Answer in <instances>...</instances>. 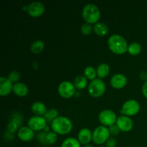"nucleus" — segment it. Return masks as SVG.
Listing matches in <instances>:
<instances>
[{
  "instance_id": "f257e3e1",
  "label": "nucleus",
  "mask_w": 147,
  "mask_h": 147,
  "mask_svg": "<svg viewBox=\"0 0 147 147\" xmlns=\"http://www.w3.org/2000/svg\"><path fill=\"white\" fill-rule=\"evenodd\" d=\"M108 45L112 53L116 55H123L128 52V43L126 40L119 34H113L108 40Z\"/></svg>"
},
{
  "instance_id": "f03ea898",
  "label": "nucleus",
  "mask_w": 147,
  "mask_h": 147,
  "mask_svg": "<svg viewBox=\"0 0 147 147\" xmlns=\"http://www.w3.org/2000/svg\"><path fill=\"white\" fill-rule=\"evenodd\" d=\"M51 128L57 134L66 135L72 131L73 123L67 118L58 116L52 122Z\"/></svg>"
},
{
  "instance_id": "7ed1b4c3",
  "label": "nucleus",
  "mask_w": 147,
  "mask_h": 147,
  "mask_svg": "<svg viewBox=\"0 0 147 147\" xmlns=\"http://www.w3.org/2000/svg\"><path fill=\"white\" fill-rule=\"evenodd\" d=\"M82 15L85 21L88 24H96L100 17L98 7L93 4H88L83 8Z\"/></svg>"
},
{
  "instance_id": "20e7f679",
  "label": "nucleus",
  "mask_w": 147,
  "mask_h": 147,
  "mask_svg": "<svg viewBox=\"0 0 147 147\" xmlns=\"http://www.w3.org/2000/svg\"><path fill=\"white\" fill-rule=\"evenodd\" d=\"M106 91V84L100 79L92 80L88 86V93L93 98H99L103 96Z\"/></svg>"
},
{
  "instance_id": "39448f33",
  "label": "nucleus",
  "mask_w": 147,
  "mask_h": 147,
  "mask_svg": "<svg viewBox=\"0 0 147 147\" xmlns=\"http://www.w3.org/2000/svg\"><path fill=\"white\" fill-rule=\"evenodd\" d=\"M110 136L109 129L106 126H100L96 128L93 132V142L97 145L106 143Z\"/></svg>"
},
{
  "instance_id": "423d86ee",
  "label": "nucleus",
  "mask_w": 147,
  "mask_h": 147,
  "mask_svg": "<svg viewBox=\"0 0 147 147\" xmlns=\"http://www.w3.org/2000/svg\"><path fill=\"white\" fill-rule=\"evenodd\" d=\"M140 111V105L135 100H129L123 103L121 113L126 116H133Z\"/></svg>"
},
{
  "instance_id": "0eeeda50",
  "label": "nucleus",
  "mask_w": 147,
  "mask_h": 147,
  "mask_svg": "<svg viewBox=\"0 0 147 147\" xmlns=\"http://www.w3.org/2000/svg\"><path fill=\"white\" fill-rule=\"evenodd\" d=\"M98 119L103 126H109V127L114 125V123H116V121H117L116 114L115 112L109 109L102 111L99 113Z\"/></svg>"
},
{
  "instance_id": "6e6552de",
  "label": "nucleus",
  "mask_w": 147,
  "mask_h": 147,
  "mask_svg": "<svg viewBox=\"0 0 147 147\" xmlns=\"http://www.w3.org/2000/svg\"><path fill=\"white\" fill-rule=\"evenodd\" d=\"M58 93L63 98H70L76 93V87L70 82L63 81L59 85Z\"/></svg>"
},
{
  "instance_id": "1a4fd4ad",
  "label": "nucleus",
  "mask_w": 147,
  "mask_h": 147,
  "mask_svg": "<svg viewBox=\"0 0 147 147\" xmlns=\"http://www.w3.org/2000/svg\"><path fill=\"white\" fill-rule=\"evenodd\" d=\"M37 140L43 145H53L57 141V135L53 131L48 133L40 132L37 135Z\"/></svg>"
},
{
  "instance_id": "9d476101",
  "label": "nucleus",
  "mask_w": 147,
  "mask_h": 147,
  "mask_svg": "<svg viewBox=\"0 0 147 147\" xmlns=\"http://www.w3.org/2000/svg\"><path fill=\"white\" fill-rule=\"evenodd\" d=\"M27 11L32 17H39L44 13L45 6L42 3L34 1L27 6Z\"/></svg>"
},
{
  "instance_id": "9b49d317",
  "label": "nucleus",
  "mask_w": 147,
  "mask_h": 147,
  "mask_svg": "<svg viewBox=\"0 0 147 147\" xmlns=\"http://www.w3.org/2000/svg\"><path fill=\"white\" fill-rule=\"evenodd\" d=\"M46 120L44 117L35 116L32 117L28 121V126L34 131H41L45 129Z\"/></svg>"
},
{
  "instance_id": "f8f14e48",
  "label": "nucleus",
  "mask_w": 147,
  "mask_h": 147,
  "mask_svg": "<svg viewBox=\"0 0 147 147\" xmlns=\"http://www.w3.org/2000/svg\"><path fill=\"white\" fill-rule=\"evenodd\" d=\"M116 125L121 131L128 132L133 129L134 123L129 116H121L117 118Z\"/></svg>"
},
{
  "instance_id": "ddd939ff",
  "label": "nucleus",
  "mask_w": 147,
  "mask_h": 147,
  "mask_svg": "<svg viewBox=\"0 0 147 147\" xmlns=\"http://www.w3.org/2000/svg\"><path fill=\"white\" fill-rule=\"evenodd\" d=\"M111 86L115 89H121L127 83V78L123 74H116L111 78Z\"/></svg>"
},
{
  "instance_id": "4468645a",
  "label": "nucleus",
  "mask_w": 147,
  "mask_h": 147,
  "mask_svg": "<svg viewBox=\"0 0 147 147\" xmlns=\"http://www.w3.org/2000/svg\"><path fill=\"white\" fill-rule=\"evenodd\" d=\"M17 136L22 142H30L34 138V132L29 126H22L19 129Z\"/></svg>"
},
{
  "instance_id": "2eb2a0df",
  "label": "nucleus",
  "mask_w": 147,
  "mask_h": 147,
  "mask_svg": "<svg viewBox=\"0 0 147 147\" xmlns=\"http://www.w3.org/2000/svg\"><path fill=\"white\" fill-rule=\"evenodd\" d=\"M13 90L12 83L6 78H0V95L1 96H7Z\"/></svg>"
},
{
  "instance_id": "dca6fc26",
  "label": "nucleus",
  "mask_w": 147,
  "mask_h": 147,
  "mask_svg": "<svg viewBox=\"0 0 147 147\" xmlns=\"http://www.w3.org/2000/svg\"><path fill=\"white\" fill-rule=\"evenodd\" d=\"M78 140L80 144L88 145L93 140V134L88 129H83L79 131L78 135Z\"/></svg>"
},
{
  "instance_id": "f3484780",
  "label": "nucleus",
  "mask_w": 147,
  "mask_h": 147,
  "mask_svg": "<svg viewBox=\"0 0 147 147\" xmlns=\"http://www.w3.org/2000/svg\"><path fill=\"white\" fill-rule=\"evenodd\" d=\"M13 91L20 97H24L28 94V88L22 83H17L13 86Z\"/></svg>"
},
{
  "instance_id": "a211bd4d",
  "label": "nucleus",
  "mask_w": 147,
  "mask_h": 147,
  "mask_svg": "<svg viewBox=\"0 0 147 147\" xmlns=\"http://www.w3.org/2000/svg\"><path fill=\"white\" fill-rule=\"evenodd\" d=\"M32 111L37 116H41L42 115L45 114L46 112H47V109H46V106L44 103L37 101L34 102L32 105Z\"/></svg>"
},
{
  "instance_id": "6ab92c4d",
  "label": "nucleus",
  "mask_w": 147,
  "mask_h": 147,
  "mask_svg": "<svg viewBox=\"0 0 147 147\" xmlns=\"http://www.w3.org/2000/svg\"><path fill=\"white\" fill-rule=\"evenodd\" d=\"M93 30L98 36L104 37L109 33V27L103 22H97L93 27Z\"/></svg>"
},
{
  "instance_id": "aec40b11",
  "label": "nucleus",
  "mask_w": 147,
  "mask_h": 147,
  "mask_svg": "<svg viewBox=\"0 0 147 147\" xmlns=\"http://www.w3.org/2000/svg\"><path fill=\"white\" fill-rule=\"evenodd\" d=\"M96 71H97V76L100 78H104L109 76L110 73V67L106 63H101L98 66Z\"/></svg>"
},
{
  "instance_id": "412c9836",
  "label": "nucleus",
  "mask_w": 147,
  "mask_h": 147,
  "mask_svg": "<svg viewBox=\"0 0 147 147\" xmlns=\"http://www.w3.org/2000/svg\"><path fill=\"white\" fill-rule=\"evenodd\" d=\"M75 87L79 90L84 89L87 86L88 81L87 78L84 76H78L75 78L74 82H73Z\"/></svg>"
},
{
  "instance_id": "4be33fe9",
  "label": "nucleus",
  "mask_w": 147,
  "mask_h": 147,
  "mask_svg": "<svg viewBox=\"0 0 147 147\" xmlns=\"http://www.w3.org/2000/svg\"><path fill=\"white\" fill-rule=\"evenodd\" d=\"M45 47V43L42 40H37L34 42L31 45V51L34 54H40L43 51Z\"/></svg>"
},
{
  "instance_id": "5701e85b",
  "label": "nucleus",
  "mask_w": 147,
  "mask_h": 147,
  "mask_svg": "<svg viewBox=\"0 0 147 147\" xmlns=\"http://www.w3.org/2000/svg\"><path fill=\"white\" fill-rule=\"evenodd\" d=\"M142 52V45L138 42L131 43L128 47V53L131 55H138Z\"/></svg>"
},
{
  "instance_id": "b1692460",
  "label": "nucleus",
  "mask_w": 147,
  "mask_h": 147,
  "mask_svg": "<svg viewBox=\"0 0 147 147\" xmlns=\"http://www.w3.org/2000/svg\"><path fill=\"white\" fill-rule=\"evenodd\" d=\"M57 115H58V111L56 109H50V110L47 111L46 113L44 115V118L46 121L48 123H52L55 119L58 117Z\"/></svg>"
},
{
  "instance_id": "393cba45",
  "label": "nucleus",
  "mask_w": 147,
  "mask_h": 147,
  "mask_svg": "<svg viewBox=\"0 0 147 147\" xmlns=\"http://www.w3.org/2000/svg\"><path fill=\"white\" fill-rule=\"evenodd\" d=\"M61 147H80V143L75 138H67L62 143Z\"/></svg>"
},
{
  "instance_id": "a878e982",
  "label": "nucleus",
  "mask_w": 147,
  "mask_h": 147,
  "mask_svg": "<svg viewBox=\"0 0 147 147\" xmlns=\"http://www.w3.org/2000/svg\"><path fill=\"white\" fill-rule=\"evenodd\" d=\"M96 76H97V71L93 67L88 66V67H86V69L84 70V76L87 79L93 80L96 79Z\"/></svg>"
},
{
  "instance_id": "bb28decb",
  "label": "nucleus",
  "mask_w": 147,
  "mask_h": 147,
  "mask_svg": "<svg viewBox=\"0 0 147 147\" xmlns=\"http://www.w3.org/2000/svg\"><path fill=\"white\" fill-rule=\"evenodd\" d=\"M93 28L92 27V25L90 24H88V23H85L82 25L81 29V32L83 33L84 35H89V34H91L92 31H93Z\"/></svg>"
},
{
  "instance_id": "cd10ccee",
  "label": "nucleus",
  "mask_w": 147,
  "mask_h": 147,
  "mask_svg": "<svg viewBox=\"0 0 147 147\" xmlns=\"http://www.w3.org/2000/svg\"><path fill=\"white\" fill-rule=\"evenodd\" d=\"M7 78L11 82V83H16L20 80V74L19 72L17 71H12L9 74L8 78Z\"/></svg>"
},
{
  "instance_id": "c85d7f7f",
  "label": "nucleus",
  "mask_w": 147,
  "mask_h": 147,
  "mask_svg": "<svg viewBox=\"0 0 147 147\" xmlns=\"http://www.w3.org/2000/svg\"><path fill=\"white\" fill-rule=\"evenodd\" d=\"M120 129L118 127L117 125H113V126H110L109 127V132H110V134L113 135V136H116L118 135L120 132Z\"/></svg>"
},
{
  "instance_id": "c756f323",
  "label": "nucleus",
  "mask_w": 147,
  "mask_h": 147,
  "mask_svg": "<svg viewBox=\"0 0 147 147\" xmlns=\"http://www.w3.org/2000/svg\"><path fill=\"white\" fill-rule=\"evenodd\" d=\"M117 144V141L114 138H109L106 142V147H116Z\"/></svg>"
},
{
  "instance_id": "7c9ffc66",
  "label": "nucleus",
  "mask_w": 147,
  "mask_h": 147,
  "mask_svg": "<svg viewBox=\"0 0 147 147\" xmlns=\"http://www.w3.org/2000/svg\"><path fill=\"white\" fill-rule=\"evenodd\" d=\"M18 126V124H17V123H16V122L12 121V122H11V123H10L9 124L8 129L11 132H13V133H14V132L16 130H17V127H18V126Z\"/></svg>"
},
{
  "instance_id": "2f4dec72",
  "label": "nucleus",
  "mask_w": 147,
  "mask_h": 147,
  "mask_svg": "<svg viewBox=\"0 0 147 147\" xmlns=\"http://www.w3.org/2000/svg\"><path fill=\"white\" fill-rule=\"evenodd\" d=\"M142 93L144 97L147 98V81L144 82L143 86H142Z\"/></svg>"
},
{
  "instance_id": "473e14b6",
  "label": "nucleus",
  "mask_w": 147,
  "mask_h": 147,
  "mask_svg": "<svg viewBox=\"0 0 147 147\" xmlns=\"http://www.w3.org/2000/svg\"><path fill=\"white\" fill-rule=\"evenodd\" d=\"M140 78L142 80H144L145 82L147 81V73L145 71H142L140 73Z\"/></svg>"
},
{
  "instance_id": "72a5a7b5",
  "label": "nucleus",
  "mask_w": 147,
  "mask_h": 147,
  "mask_svg": "<svg viewBox=\"0 0 147 147\" xmlns=\"http://www.w3.org/2000/svg\"><path fill=\"white\" fill-rule=\"evenodd\" d=\"M49 130H50V129H49V127L48 126H46L45 127V132H50L49 131Z\"/></svg>"
},
{
  "instance_id": "f704fd0d",
  "label": "nucleus",
  "mask_w": 147,
  "mask_h": 147,
  "mask_svg": "<svg viewBox=\"0 0 147 147\" xmlns=\"http://www.w3.org/2000/svg\"><path fill=\"white\" fill-rule=\"evenodd\" d=\"M83 147H94L93 145H90V144H88V145H85Z\"/></svg>"
},
{
  "instance_id": "c9c22d12",
  "label": "nucleus",
  "mask_w": 147,
  "mask_h": 147,
  "mask_svg": "<svg viewBox=\"0 0 147 147\" xmlns=\"http://www.w3.org/2000/svg\"><path fill=\"white\" fill-rule=\"evenodd\" d=\"M100 147H106V146H100Z\"/></svg>"
}]
</instances>
